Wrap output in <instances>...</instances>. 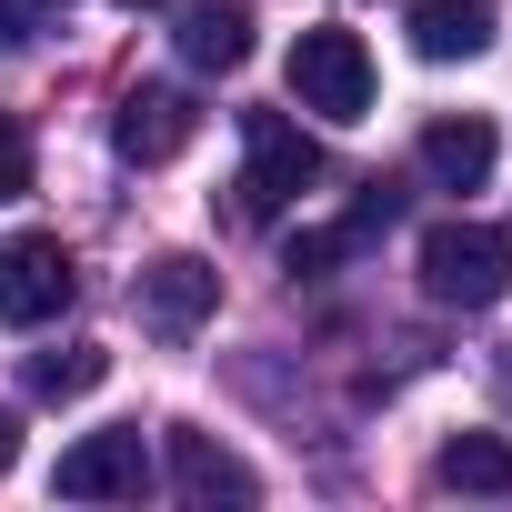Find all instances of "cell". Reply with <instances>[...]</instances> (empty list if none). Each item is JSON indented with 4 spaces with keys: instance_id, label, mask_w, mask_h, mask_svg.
<instances>
[{
    "instance_id": "12",
    "label": "cell",
    "mask_w": 512,
    "mask_h": 512,
    "mask_svg": "<svg viewBox=\"0 0 512 512\" xmlns=\"http://www.w3.org/2000/svg\"><path fill=\"white\" fill-rule=\"evenodd\" d=\"M432 482L442 492H512V442L502 432H452L432 452Z\"/></svg>"
},
{
    "instance_id": "15",
    "label": "cell",
    "mask_w": 512,
    "mask_h": 512,
    "mask_svg": "<svg viewBox=\"0 0 512 512\" xmlns=\"http://www.w3.org/2000/svg\"><path fill=\"white\" fill-rule=\"evenodd\" d=\"M21 462V422H11V402H0V472Z\"/></svg>"
},
{
    "instance_id": "3",
    "label": "cell",
    "mask_w": 512,
    "mask_h": 512,
    "mask_svg": "<svg viewBox=\"0 0 512 512\" xmlns=\"http://www.w3.org/2000/svg\"><path fill=\"white\" fill-rule=\"evenodd\" d=\"M292 101L322 111V121H372V51H362V31L312 21L292 41Z\"/></svg>"
},
{
    "instance_id": "8",
    "label": "cell",
    "mask_w": 512,
    "mask_h": 512,
    "mask_svg": "<svg viewBox=\"0 0 512 512\" xmlns=\"http://www.w3.org/2000/svg\"><path fill=\"white\" fill-rule=\"evenodd\" d=\"M161 452H171V492L201 502V512H211V502H262V472H251L241 452H221L211 432H191V422H171Z\"/></svg>"
},
{
    "instance_id": "19",
    "label": "cell",
    "mask_w": 512,
    "mask_h": 512,
    "mask_svg": "<svg viewBox=\"0 0 512 512\" xmlns=\"http://www.w3.org/2000/svg\"><path fill=\"white\" fill-rule=\"evenodd\" d=\"M41 11H51V0H41Z\"/></svg>"
},
{
    "instance_id": "1",
    "label": "cell",
    "mask_w": 512,
    "mask_h": 512,
    "mask_svg": "<svg viewBox=\"0 0 512 512\" xmlns=\"http://www.w3.org/2000/svg\"><path fill=\"white\" fill-rule=\"evenodd\" d=\"M422 292L442 312H492L512 292V231H492V221H432L422 231Z\"/></svg>"
},
{
    "instance_id": "5",
    "label": "cell",
    "mask_w": 512,
    "mask_h": 512,
    "mask_svg": "<svg viewBox=\"0 0 512 512\" xmlns=\"http://www.w3.org/2000/svg\"><path fill=\"white\" fill-rule=\"evenodd\" d=\"M131 312H141L151 342H191L221 312V272L201 251H161V262H141V282H131Z\"/></svg>"
},
{
    "instance_id": "9",
    "label": "cell",
    "mask_w": 512,
    "mask_h": 512,
    "mask_svg": "<svg viewBox=\"0 0 512 512\" xmlns=\"http://www.w3.org/2000/svg\"><path fill=\"white\" fill-rule=\"evenodd\" d=\"M492 151H502V141H492L482 111H442V121L422 131V171H432L442 191H482V181H492Z\"/></svg>"
},
{
    "instance_id": "14",
    "label": "cell",
    "mask_w": 512,
    "mask_h": 512,
    "mask_svg": "<svg viewBox=\"0 0 512 512\" xmlns=\"http://www.w3.org/2000/svg\"><path fill=\"white\" fill-rule=\"evenodd\" d=\"M21 191H31V121L0 111V201H21Z\"/></svg>"
},
{
    "instance_id": "4",
    "label": "cell",
    "mask_w": 512,
    "mask_h": 512,
    "mask_svg": "<svg viewBox=\"0 0 512 512\" xmlns=\"http://www.w3.org/2000/svg\"><path fill=\"white\" fill-rule=\"evenodd\" d=\"M71 292H81V262L61 251V231H11V241H0V322H11V332L61 322Z\"/></svg>"
},
{
    "instance_id": "17",
    "label": "cell",
    "mask_w": 512,
    "mask_h": 512,
    "mask_svg": "<svg viewBox=\"0 0 512 512\" xmlns=\"http://www.w3.org/2000/svg\"><path fill=\"white\" fill-rule=\"evenodd\" d=\"M502 392H512V352H502Z\"/></svg>"
},
{
    "instance_id": "16",
    "label": "cell",
    "mask_w": 512,
    "mask_h": 512,
    "mask_svg": "<svg viewBox=\"0 0 512 512\" xmlns=\"http://www.w3.org/2000/svg\"><path fill=\"white\" fill-rule=\"evenodd\" d=\"M0 51H21V0H0Z\"/></svg>"
},
{
    "instance_id": "10",
    "label": "cell",
    "mask_w": 512,
    "mask_h": 512,
    "mask_svg": "<svg viewBox=\"0 0 512 512\" xmlns=\"http://www.w3.org/2000/svg\"><path fill=\"white\" fill-rule=\"evenodd\" d=\"M492 0H412V51L422 61H482L492 51Z\"/></svg>"
},
{
    "instance_id": "7",
    "label": "cell",
    "mask_w": 512,
    "mask_h": 512,
    "mask_svg": "<svg viewBox=\"0 0 512 512\" xmlns=\"http://www.w3.org/2000/svg\"><path fill=\"white\" fill-rule=\"evenodd\" d=\"M191 131H201V101H191V91H171V81H131V91H121V111H111V141H121V161H141V171L181 161V151H191Z\"/></svg>"
},
{
    "instance_id": "6",
    "label": "cell",
    "mask_w": 512,
    "mask_h": 512,
    "mask_svg": "<svg viewBox=\"0 0 512 512\" xmlns=\"http://www.w3.org/2000/svg\"><path fill=\"white\" fill-rule=\"evenodd\" d=\"M51 492H61V502H141V492H151L141 422H121V432H81V442L51 462Z\"/></svg>"
},
{
    "instance_id": "11",
    "label": "cell",
    "mask_w": 512,
    "mask_h": 512,
    "mask_svg": "<svg viewBox=\"0 0 512 512\" xmlns=\"http://www.w3.org/2000/svg\"><path fill=\"white\" fill-rule=\"evenodd\" d=\"M171 41H181L191 71H241L251 61V0H191Z\"/></svg>"
},
{
    "instance_id": "2",
    "label": "cell",
    "mask_w": 512,
    "mask_h": 512,
    "mask_svg": "<svg viewBox=\"0 0 512 512\" xmlns=\"http://www.w3.org/2000/svg\"><path fill=\"white\" fill-rule=\"evenodd\" d=\"M312 181H322V141H312L292 111H241V211H251V221L292 211Z\"/></svg>"
},
{
    "instance_id": "13",
    "label": "cell",
    "mask_w": 512,
    "mask_h": 512,
    "mask_svg": "<svg viewBox=\"0 0 512 512\" xmlns=\"http://www.w3.org/2000/svg\"><path fill=\"white\" fill-rule=\"evenodd\" d=\"M101 382H111V352H101V342L31 352V392H41V402H81V392H101Z\"/></svg>"
},
{
    "instance_id": "18",
    "label": "cell",
    "mask_w": 512,
    "mask_h": 512,
    "mask_svg": "<svg viewBox=\"0 0 512 512\" xmlns=\"http://www.w3.org/2000/svg\"><path fill=\"white\" fill-rule=\"evenodd\" d=\"M131 11H151V0H131Z\"/></svg>"
}]
</instances>
